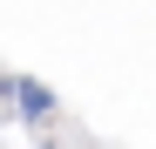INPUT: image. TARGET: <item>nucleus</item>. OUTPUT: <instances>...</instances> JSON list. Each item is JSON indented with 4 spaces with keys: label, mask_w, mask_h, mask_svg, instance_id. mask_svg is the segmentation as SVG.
<instances>
[{
    "label": "nucleus",
    "mask_w": 156,
    "mask_h": 149,
    "mask_svg": "<svg viewBox=\"0 0 156 149\" xmlns=\"http://www.w3.org/2000/svg\"><path fill=\"white\" fill-rule=\"evenodd\" d=\"M20 102H27V115H48V109H55V102H48V88H41V81H20Z\"/></svg>",
    "instance_id": "1"
}]
</instances>
